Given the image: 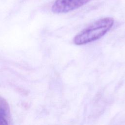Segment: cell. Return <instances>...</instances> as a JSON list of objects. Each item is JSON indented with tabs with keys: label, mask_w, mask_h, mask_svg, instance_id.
<instances>
[{
	"label": "cell",
	"mask_w": 125,
	"mask_h": 125,
	"mask_svg": "<svg viewBox=\"0 0 125 125\" xmlns=\"http://www.w3.org/2000/svg\"><path fill=\"white\" fill-rule=\"evenodd\" d=\"M90 0H56L52 6V11L56 14L64 13L77 9Z\"/></svg>",
	"instance_id": "obj_2"
},
{
	"label": "cell",
	"mask_w": 125,
	"mask_h": 125,
	"mask_svg": "<svg viewBox=\"0 0 125 125\" xmlns=\"http://www.w3.org/2000/svg\"><path fill=\"white\" fill-rule=\"evenodd\" d=\"M114 20L110 17L99 19L81 31L74 38L78 45H83L95 41L104 36L112 27Z\"/></svg>",
	"instance_id": "obj_1"
},
{
	"label": "cell",
	"mask_w": 125,
	"mask_h": 125,
	"mask_svg": "<svg viewBox=\"0 0 125 125\" xmlns=\"http://www.w3.org/2000/svg\"><path fill=\"white\" fill-rule=\"evenodd\" d=\"M7 121L3 117L0 116V125H7Z\"/></svg>",
	"instance_id": "obj_3"
}]
</instances>
